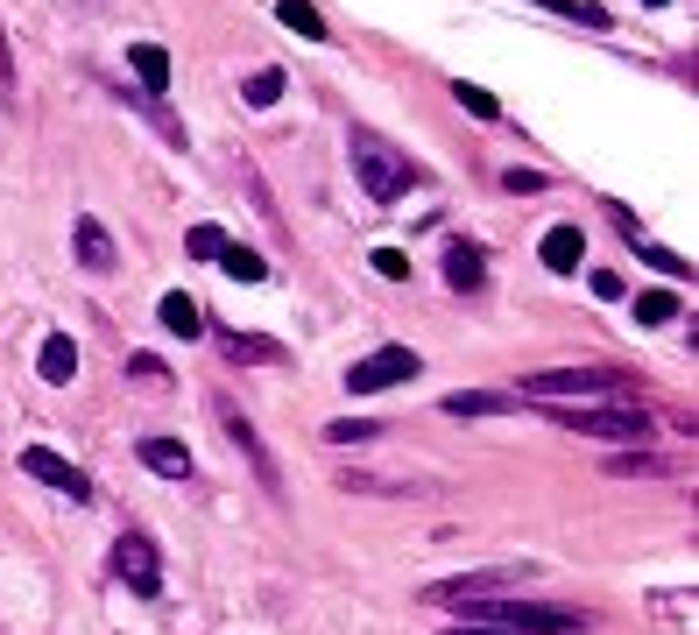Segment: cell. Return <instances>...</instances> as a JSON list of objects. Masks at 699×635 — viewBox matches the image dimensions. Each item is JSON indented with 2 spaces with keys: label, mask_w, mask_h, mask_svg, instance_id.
Wrapping results in <instances>:
<instances>
[{
  "label": "cell",
  "mask_w": 699,
  "mask_h": 635,
  "mask_svg": "<svg viewBox=\"0 0 699 635\" xmlns=\"http://www.w3.org/2000/svg\"><path fill=\"white\" fill-rule=\"evenodd\" d=\"M502 410H516V396H495V389H459V396H445V417H502Z\"/></svg>",
  "instance_id": "cell-19"
},
{
  "label": "cell",
  "mask_w": 699,
  "mask_h": 635,
  "mask_svg": "<svg viewBox=\"0 0 699 635\" xmlns=\"http://www.w3.org/2000/svg\"><path fill=\"white\" fill-rule=\"evenodd\" d=\"M212 268H226L233 283H262V276H269V262L255 255V247H241V240H226V247H220V262H212Z\"/></svg>",
  "instance_id": "cell-20"
},
{
  "label": "cell",
  "mask_w": 699,
  "mask_h": 635,
  "mask_svg": "<svg viewBox=\"0 0 699 635\" xmlns=\"http://www.w3.org/2000/svg\"><path fill=\"white\" fill-rule=\"evenodd\" d=\"M621 396V375L608 368H544V375H523L516 402H615Z\"/></svg>",
  "instance_id": "cell-4"
},
{
  "label": "cell",
  "mask_w": 699,
  "mask_h": 635,
  "mask_svg": "<svg viewBox=\"0 0 699 635\" xmlns=\"http://www.w3.org/2000/svg\"><path fill=\"white\" fill-rule=\"evenodd\" d=\"M587 283H594V297H608V304L621 297V276H615V268H594V276H587Z\"/></svg>",
  "instance_id": "cell-32"
},
{
  "label": "cell",
  "mask_w": 699,
  "mask_h": 635,
  "mask_svg": "<svg viewBox=\"0 0 699 635\" xmlns=\"http://www.w3.org/2000/svg\"><path fill=\"white\" fill-rule=\"evenodd\" d=\"M375 276H388V283H411V255H403V247H375Z\"/></svg>",
  "instance_id": "cell-28"
},
{
  "label": "cell",
  "mask_w": 699,
  "mask_h": 635,
  "mask_svg": "<svg viewBox=\"0 0 699 635\" xmlns=\"http://www.w3.org/2000/svg\"><path fill=\"white\" fill-rule=\"evenodd\" d=\"M220 346H226V360H241V368H283V346L276 339H262V332H220Z\"/></svg>",
  "instance_id": "cell-14"
},
{
  "label": "cell",
  "mask_w": 699,
  "mask_h": 635,
  "mask_svg": "<svg viewBox=\"0 0 699 635\" xmlns=\"http://www.w3.org/2000/svg\"><path fill=\"white\" fill-rule=\"evenodd\" d=\"M71 247H78V268H85V276H107L113 268V240H107V226L92 219V212L71 219Z\"/></svg>",
  "instance_id": "cell-10"
},
{
  "label": "cell",
  "mask_w": 699,
  "mask_h": 635,
  "mask_svg": "<svg viewBox=\"0 0 699 635\" xmlns=\"http://www.w3.org/2000/svg\"><path fill=\"white\" fill-rule=\"evenodd\" d=\"M459 614L480 622V628H509V635H579L587 628L579 607H551V601H474Z\"/></svg>",
  "instance_id": "cell-1"
},
{
  "label": "cell",
  "mask_w": 699,
  "mask_h": 635,
  "mask_svg": "<svg viewBox=\"0 0 699 635\" xmlns=\"http://www.w3.org/2000/svg\"><path fill=\"white\" fill-rule=\"evenodd\" d=\"M22 473H36L43 488H57V494H71V502H92V480L71 467V459H57L50 445H29L22 452Z\"/></svg>",
  "instance_id": "cell-9"
},
{
  "label": "cell",
  "mask_w": 699,
  "mask_h": 635,
  "mask_svg": "<svg viewBox=\"0 0 699 635\" xmlns=\"http://www.w3.org/2000/svg\"><path fill=\"white\" fill-rule=\"evenodd\" d=\"M445 283H453L459 297L480 290V283H488V255H480V247H466V240H453V247H445Z\"/></svg>",
  "instance_id": "cell-15"
},
{
  "label": "cell",
  "mask_w": 699,
  "mask_h": 635,
  "mask_svg": "<svg viewBox=\"0 0 699 635\" xmlns=\"http://www.w3.org/2000/svg\"><path fill=\"white\" fill-rule=\"evenodd\" d=\"M128 71L142 79V100H163L170 92V50L163 43H128Z\"/></svg>",
  "instance_id": "cell-12"
},
{
  "label": "cell",
  "mask_w": 699,
  "mask_h": 635,
  "mask_svg": "<svg viewBox=\"0 0 699 635\" xmlns=\"http://www.w3.org/2000/svg\"><path fill=\"white\" fill-rule=\"evenodd\" d=\"M615 234H621V240H629V247H644V262H650V268H665V276H671V283H686V276H692V262H686V255H671V247H657V240H650V234H644V226H636V219H629V212H621V205H615Z\"/></svg>",
  "instance_id": "cell-11"
},
{
  "label": "cell",
  "mask_w": 699,
  "mask_h": 635,
  "mask_svg": "<svg viewBox=\"0 0 699 635\" xmlns=\"http://www.w3.org/2000/svg\"><path fill=\"white\" fill-rule=\"evenodd\" d=\"M445 635H509V628H480V622H466V628H445Z\"/></svg>",
  "instance_id": "cell-34"
},
{
  "label": "cell",
  "mask_w": 699,
  "mask_h": 635,
  "mask_svg": "<svg viewBox=\"0 0 699 635\" xmlns=\"http://www.w3.org/2000/svg\"><path fill=\"white\" fill-rule=\"evenodd\" d=\"M155 318H163V332H178V339H199V332H205L199 297H184V290H170L163 304H155Z\"/></svg>",
  "instance_id": "cell-17"
},
{
  "label": "cell",
  "mask_w": 699,
  "mask_h": 635,
  "mask_svg": "<svg viewBox=\"0 0 699 635\" xmlns=\"http://www.w3.org/2000/svg\"><path fill=\"white\" fill-rule=\"evenodd\" d=\"M671 318H678L671 290H644V297H636V325H671Z\"/></svg>",
  "instance_id": "cell-22"
},
{
  "label": "cell",
  "mask_w": 699,
  "mask_h": 635,
  "mask_svg": "<svg viewBox=\"0 0 699 635\" xmlns=\"http://www.w3.org/2000/svg\"><path fill=\"white\" fill-rule=\"evenodd\" d=\"M367 438H375V423H367V417H333V423H325V445H367Z\"/></svg>",
  "instance_id": "cell-24"
},
{
  "label": "cell",
  "mask_w": 699,
  "mask_h": 635,
  "mask_svg": "<svg viewBox=\"0 0 699 635\" xmlns=\"http://www.w3.org/2000/svg\"><path fill=\"white\" fill-rule=\"evenodd\" d=\"M0 106H14V57H8V29H0Z\"/></svg>",
  "instance_id": "cell-31"
},
{
  "label": "cell",
  "mask_w": 699,
  "mask_h": 635,
  "mask_svg": "<svg viewBox=\"0 0 699 635\" xmlns=\"http://www.w3.org/2000/svg\"><path fill=\"white\" fill-rule=\"evenodd\" d=\"M128 375L142 381V389H163V381H170V368H163L155 354H134V360H128Z\"/></svg>",
  "instance_id": "cell-29"
},
{
  "label": "cell",
  "mask_w": 699,
  "mask_h": 635,
  "mask_svg": "<svg viewBox=\"0 0 699 635\" xmlns=\"http://www.w3.org/2000/svg\"><path fill=\"white\" fill-rule=\"evenodd\" d=\"M276 14H283V29H297V35H304V43H333V35H325V14L311 8V0H283Z\"/></svg>",
  "instance_id": "cell-21"
},
{
  "label": "cell",
  "mask_w": 699,
  "mask_h": 635,
  "mask_svg": "<svg viewBox=\"0 0 699 635\" xmlns=\"http://www.w3.org/2000/svg\"><path fill=\"white\" fill-rule=\"evenodd\" d=\"M502 184H509L516 198H523V191H544V177H537V170H509V177H502Z\"/></svg>",
  "instance_id": "cell-33"
},
{
  "label": "cell",
  "mask_w": 699,
  "mask_h": 635,
  "mask_svg": "<svg viewBox=\"0 0 699 635\" xmlns=\"http://www.w3.org/2000/svg\"><path fill=\"white\" fill-rule=\"evenodd\" d=\"M36 375H43L50 389H64V381L78 375V346H71V332H50V339H43V354H36Z\"/></svg>",
  "instance_id": "cell-16"
},
{
  "label": "cell",
  "mask_w": 699,
  "mask_h": 635,
  "mask_svg": "<svg viewBox=\"0 0 699 635\" xmlns=\"http://www.w3.org/2000/svg\"><path fill=\"white\" fill-rule=\"evenodd\" d=\"M537 255H544V268H551V276H573V268L587 262V234H579V226H551Z\"/></svg>",
  "instance_id": "cell-13"
},
{
  "label": "cell",
  "mask_w": 699,
  "mask_h": 635,
  "mask_svg": "<svg viewBox=\"0 0 699 635\" xmlns=\"http://www.w3.org/2000/svg\"><path fill=\"white\" fill-rule=\"evenodd\" d=\"M650 8H665V0H650Z\"/></svg>",
  "instance_id": "cell-35"
},
{
  "label": "cell",
  "mask_w": 699,
  "mask_h": 635,
  "mask_svg": "<svg viewBox=\"0 0 699 635\" xmlns=\"http://www.w3.org/2000/svg\"><path fill=\"white\" fill-rule=\"evenodd\" d=\"M453 100H459L466 113H474V121H502V106H495V92H480V85H466V79L453 85Z\"/></svg>",
  "instance_id": "cell-26"
},
{
  "label": "cell",
  "mask_w": 699,
  "mask_h": 635,
  "mask_svg": "<svg viewBox=\"0 0 699 635\" xmlns=\"http://www.w3.org/2000/svg\"><path fill=\"white\" fill-rule=\"evenodd\" d=\"M212 417H220V431L233 438V452H241L247 467H255V480H262V488H283V473H276V459H269L262 431H255V423H247L241 410H233V396H212Z\"/></svg>",
  "instance_id": "cell-6"
},
{
  "label": "cell",
  "mask_w": 699,
  "mask_h": 635,
  "mask_svg": "<svg viewBox=\"0 0 699 635\" xmlns=\"http://www.w3.org/2000/svg\"><path fill=\"white\" fill-rule=\"evenodd\" d=\"M142 467L163 473V480H191V452L178 445V438H142Z\"/></svg>",
  "instance_id": "cell-18"
},
{
  "label": "cell",
  "mask_w": 699,
  "mask_h": 635,
  "mask_svg": "<svg viewBox=\"0 0 699 635\" xmlns=\"http://www.w3.org/2000/svg\"><path fill=\"white\" fill-rule=\"evenodd\" d=\"M220 247H226L220 226H191V234H184V255L191 262H220Z\"/></svg>",
  "instance_id": "cell-25"
},
{
  "label": "cell",
  "mask_w": 699,
  "mask_h": 635,
  "mask_svg": "<svg viewBox=\"0 0 699 635\" xmlns=\"http://www.w3.org/2000/svg\"><path fill=\"white\" fill-rule=\"evenodd\" d=\"M346 148H354V177H361V191H367V198H375V205L403 198V191L417 184V163H411V156H396V148H388L382 134L354 127V142H346Z\"/></svg>",
  "instance_id": "cell-3"
},
{
  "label": "cell",
  "mask_w": 699,
  "mask_h": 635,
  "mask_svg": "<svg viewBox=\"0 0 699 635\" xmlns=\"http://www.w3.org/2000/svg\"><path fill=\"white\" fill-rule=\"evenodd\" d=\"M509 586H523V572L516 565H495V572H459V580H438L432 593H424V601L432 607H474V601H488V593H509Z\"/></svg>",
  "instance_id": "cell-7"
},
{
  "label": "cell",
  "mask_w": 699,
  "mask_h": 635,
  "mask_svg": "<svg viewBox=\"0 0 699 635\" xmlns=\"http://www.w3.org/2000/svg\"><path fill=\"white\" fill-rule=\"evenodd\" d=\"M241 100H247V106H276V100H283V71H276V64L255 71V79L241 85Z\"/></svg>",
  "instance_id": "cell-23"
},
{
  "label": "cell",
  "mask_w": 699,
  "mask_h": 635,
  "mask_svg": "<svg viewBox=\"0 0 699 635\" xmlns=\"http://www.w3.org/2000/svg\"><path fill=\"white\" fill-rule=\"evenodd\" d=\"M558 431H579V438H608V445H644L650 438V417L644 410H615V402H537Z\"/></svg>",
  "instance_id": "cell-2"
},
{
  "label": "cell",
  "mask_w": 699,
  "mask_h": 635,
  "mask_svg": "<svg viewBox=\"0 0 699 635\" xmlns=\"http://www.w3.org/2000/svg\"><path fill=\"white\" fill-rule=\"evenodd\" d=\"M537 8L573 14V22H587V29H608V8H594V0H537Z\"/></svg>",
  "instance_id": "cell-27"
},
{
  "label": "cell",
  "mask_w": 699,
  "mask_h": 635,
  "mask_svg": "<svg viewBox=\"0 0 699 635\" xmlns=\"http://www.w3.org/2000/svg\"><path fill=\"white\" fill-rule=\"evenodd\" d=\"M113 580H121L134 601H155V593H163V557H155V544L149 536H121V544H113Z\"/></svg>",
  "instance_id": "cell-5"
},
{
  "label": "cell",
  "mask_w": 699,
  "mask_h": 635,
  "mask_svg": "<svg viewBox=\"0 0 699 635\" xmlns=\"http://www.w3.org/2000/svg\"><path fill=\"white\" fill-rule=\"evenodd\" d=\"M424 360L411 354V346H382V354H367V360H354V368H346V389L354 396H382V389H396L403 375H417Z\"/></svg>",
  "instance_id": "cell-8"
},
{
  "label": "cell",
  "mask_w": 699,
  "mask_h": 635,
  "mask_svg": "<svg viewBox=\"0 0 699 635\" xmlns=\"http://www.w3.org/2000/svg\"><path fill=\"white\" fill-rule=\"evenodd\" d=\"M608 473H665L650 452H621V459H608Z\"/></svg>",
  "instance_id": "cell-30"
}]
</instances>
